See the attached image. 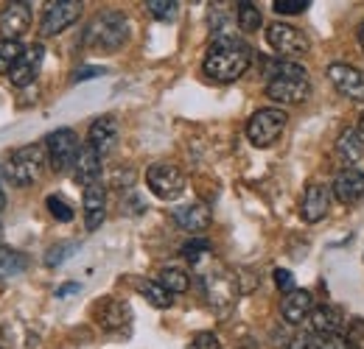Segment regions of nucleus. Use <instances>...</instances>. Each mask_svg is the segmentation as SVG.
Listing matches in <instances>:
<instances>
[{"label": "nucleus", "mask_w": 364, "mask_h": 349, "mask_svg": "<svg viewBox=\"0 0 364 349\" xmlns=\"http://www.w3.org/2000/svg\"><path fill=\"white\" fill-rule=\"evenodd\" d=\"M118 134H121L118 121H115L112 115H101V118L92 121L90 131H87V145L95 148L101 157H107V154L118 145Z\"/></svg>", "instance_id": "nucleus-15"}, {"label": "nucleus", "mask_w": 364, "mask_h": 349, "mask_svg": "<svg viewBox=\"0 0 364 349\" xmlns=\"http://www.w3.org/2000/svg\"><path fill=\"white\" fill-rule=\"evenodd\" d=\"M235 17H238V28H241V31H247V34L258 31V28H261V23H264V20H261V9H258L255 3H250V0L238 3Z\"/></svg>", "instance_id": "nucleus-26"}, {"label": "nucleus", "mask_w": 364, "mask_h": 349, "mask_svg": "<svg viewBox=\"0 0 364 349\" xmlns=\"http://www.w3.org/2000/svg\"><path fill=\"white\" fill-rule=\"evenodd\" d=\"M129 40V20L121 11H104L85 31V45L98 53H115Z\"/></svg>", "instance_id": "nucleus-3"}, {"label": "nucleus", "mask_w": 364, "mask_h": 349, "mask_svg": "<svg viewBox=\"0 0 364 349\" xmlns=\"http://www.w3.org/2000/svg\"><path fill=\"white\" fill-rule=\"evenodd\" d=\"M328 79L339 95H345L350 101H364V73L359 67L345 65V62H333L328 67Z\"/></svg>", "instance_id": "nucleus-11"}, {"label": "nucleus", "mask_w": 364, "mask_h": 349, "mask_svg": "<svg viewBox=\"0 0 364 349\" xmlns=\"http://www.w3.org/2000/svg\"><path fill=\"white\" fill-rule=\"evenodd\" d=\"M267 95L274 104L283 106H294L303 104L311 95V82L303 65L289 62V59H277V62H267Z\"/></svg>", "instance_id": "nucleus-2"}, {"label": "nucleus", "mask_w": 364, "mask_h": 349, "mask_svg": "<svg viewBox=\"0 0 364 349\" xmlns=\"http://www.w3.org/2000/svg\"><path fill=\"white\" fill-rule=\"evenodd\" d=\"M272 9L277 14H303L309 9V0H274Z\"/></svg>", "instance_id": "nucleus-35"}, {"label": "nucleus", "mask_w": 364, "mask_h": 349, "mask_svg": "<svg viewBox=\"0 0 364 349\" xmlns=\"http://www.w3.org/2000/svg\"><path fill=\"white\" fill-rule=\"evenodd\" d=\"M73 252H76V243H56V246H50V249H48L46 265L48 268H56V265H62V262L68 260Z\"/></svg>", "instance_id": "nucleus-31"}, {"label": "nucleus", "mask_w": 364, "mask_h": 349, "mask_svg": "<svg viewBox=\"0 0 364 349\" xmlns=\"http://www.w3.org/2000/svg\"><path fill=\"white\" fill-rule=\"evenodd\" d=\"M309 321H311V330H314L317 336L339 333V327H342V318H339V313H336L333 307H328V305L314 307V310H311V316H309Z\"/></svg>", "instance_id": "nucleus-23"}, {"label": "nucleus", "mask_w": 364, "mask_h": 349, "mask_svg": "<svg viewBox=\"0 0 364 349\" xmlns=\"http://www.w3.org/2000/svg\"><path fill=\"white\" fill-rule=\"evenodd\" d=\"M92 316H95V321H98V327L101 330H109V333H115V330H124L127 324H129V318H132V310L127 302H121V299H101L95 310H92Z\"/></svg>", "instance_id": "nucleus-14"}, {"label": "nucleus", "mask_w": 364, "mask_h": 349, "mask_svg": "<svg viewBox=\"0 0 364 349\" xmlns=\"http://www.w3.org/2000/svg\"><path fill=\"white\" fill-rule=\"evenodd\" d=\"M0 240H3V229H0ZM0 249H3V246H0Z\"/></svg>", "instance_id": "nucleus-43"}, {"label": "nucleus", "mask_w": 364, "mask_h": 349, "mask_svg": "<svg viewBox=\"0 0 364 349\" xmlns=\"http://www.w3.org/2000/svg\"><path fill=\"white\" fill-rule=\"evenodd\" d=\"M160 285L168 294H185L188 285H191V277H188V271H182L177 265H168V268L160 271Z\"/></svg>", "instance_id": "nucleus-25"}, {"label": "nucleus", "mask_w": 364, "mask_h": 349, "mask_svg": "<svg viewBox=\"0 0 364 349\" xmlns=\"http://www.w3.org/2000/svg\"><path fill=\"white\" fill-rule=\"evenodd\" d=\"M286 123H289V115H286L283 109H277V106H264V109H258V112L250 118V123H247V137H250V143H252L255 148H269L274 140L283 134Z\"/></svg>", "instance_id": "nucleus-6"}, {"label": "nucleus", "mask_w": 364, "mask_h": 349, "mask_svg": "<svg viewBox=\"0 0 364 349\" xmlns=\"http://www.w3.org/2000/svg\"><path fill=\"white\" fill-rule=\"evenodd\" d=\"M336 151L339 157L348 162V168H356L364 160V137L359 129H345L336 140Z\"/></svg>", "instance_id": "nucleus-22"}, {"label": "nucleus", "mask_w": 364, "mask_h": 349, "mask_svg": "<svg viewBox=\"0 0 364 349\" xmlns=\"http://www.w3.org/2000/svg\"><path fill=\"white\" fill-rule=\"evenodd\" d=\"M188 349H222V341H219L216 333H196V336L191 338Z\"/></svg>", "instance_id": "nucleus-34"}, {"label": "nucleus", "mask_w": 364, "mask_h": 349, "mask_svg": "<svg viewBox=\"0 0 364 349\" xmlns=\"http://www.w3.org/2000/svg\"><path fill=\"white\" fill-rule=\"evenodd\" d=\"M46 207H48V213H50L56 221H62V223L73 221V207H70V204H68L62 196H48Z\"/></svg>", "instance_id": "nucleus-30"}, {"label": "nucleus", "mask_w": 364, "mask_h": 349, "mask_svg": "<svg viewBox=\"0 0 364 349\" xmlns=\"http://www.w3.org/2000/svg\"><path fill=\"white\" fill-rule=\"evenodd\" d=\"M6 210V193H3V187H0V213Z\"/></svg>", "instance_id": "nucleus-40"}, {"label": "nucleus", "mask_w": 364, "mask_h": 349, "mask_svg": "<svg viewBox=\"0 0 364 349\" xmlns=\"http://www.w3.org/2000/svg\"><path fill=\"white\" fill-rule=\"evenodd\" d=\"M104 218H107V190L101 182H95L90 187H85V223L90 232H95Z\"/></svg>", "instance_id": "nucleus-19"}, {"label": "nucleus", "mask_w": 364, "mask_h": 349, "mask_svg": "<svg viewBox=\"0 0 364 349\" xmlns=\"http://www.w3.org/2000/svg\"><path fill=\"white\" fill-rule=\"evenodd\" d=\"M333 196L342 201V204H356L364 199V171L359 168H345L339 171L333 184H331Z\"/></svg>", "instance_id": "nucleus-16"}, {"label": "nucleus", "mask_w": 364, "mask_h": 349, "mask_svg": "<svg viewBox=\"0 0 364 349\" xmlns=\"http://www.w3.org/2000/svg\"><path fill=\"white\" fill-rule=\"evenodd\" d=\"M76 291H79V285L76 282H68V285L56 288V297H68V294H76Z\"/></svg>", "instance_id": "nucleus-39"}, {"label": "nucleus", "mask_w": 364, "mask_h": 349, "mask_svg": "<svg viewBox=\"0 0 364 349\" xmlns=\"http://www.w3.org/2000/svg\"><path fill=\"white\" fill-rule=\"evenodd\" d=\"M43 59H46V48L43 45H31L26 48V56L17 62V67L9 73V82L14 87H28L37 82L40 70H43Z\"/></svg>", "instance_id": "nucleus-13"}, {"label": "nucleus", "mask_w": 364, "mask_h": 349, "mask_svg": "<svg viewBox=\"0 0 364 349\" xmlns=\"http://www.w3.org/2000/svg\"><path fill=\"white\" fill-rule=\"evenodd\" d=\"M82 17V3L79 0H50L43 11V37L62 34Z\"/></svg>", "instance_id": "nucleus-10"}, {"label": "nucleus", "mask_w": 364, "mask_h": 349, "mask_svg": "<svg viewBox=\"0 0 364 349\" xmlns=\"http://www.w3.org/2000/svg\"><path fill=\"white\" fill-rule=\"evenodd\" d=\"M353 349H359V347H356V344H353Z\"/></svg>", "instance_id": "nucleus-44"}, {"label": "nucleus", "mask_w": 364, "mask_h": 349, "mask_svg": "<svg viewBox=\"0 0 364 349\" xmlns=\"http://www.w3.org/2000/svg\"><path fill=\"white\" fill-rule=\"evenodd\" d=\"M182 255H185V260L188 262H199L205 255H210V243H208V240H202V238L188 240V243L182 246Z\"/></svg>", "instance_id": "nucleus-32"}, {"label": "nucleus", "mask_w": 364, "mask_h": 349, "mask_svg": "<svg viewBox=\"0 0 364 349\" xmlns=\"http://www.w3.org/2000/svg\"><path fill=\"white\" fill-rule=\"evenodd\" d=\"M101 154L90 148V145H82V151H79V157H76V162H73V179L79 182V184H85V187H90L98 182V176H101Z\"/></svg>", "instance_id": "nucleus-21"}, {"label": "nucleus", "mask_w": 364, "mask_h": 349, "mask_svg": "<svg viewBox=\"0 0 364 349\" xmlns=\"http://www.w3.org/2000/svg\"><path fill=\"white\" fill-rule=\"evenodd\" d=\"M359 45H362V50H364V23H362V28H359Z\"/></svg>", "instance_id": "nucleus-41"}, {"label": "nucleus", "mask_w": 364, "mask_h": 349, "mask_svg": "<svg viewBox=\"0 0 364 349\" xmlns=\"http://www.w3.org/2000/svg\"><path fill=\"white\" fill-rule=\"evenodd\" d=\"M311 310H314V297L309 291H303V288H294L291 294H286L283 297V305H280V313H283V318L289 324L306 321L311 316Z\"/></svg>", "instance_id": "nucleus-20"}, {"label": "nucleus", "mask_w": 364, "mask_h": 349, "mask_svg": "<svg viewBox=\"0 0 364 349\" xmlns=\"http://www.w3.org/2000/svg\"><path fill=\"white\" fill-rule=\"evenodd\" d=\"M146 184L163 201H174V199H180L182 193H185V176L171 162H154L146 171Z\"/></svg>", "instance_id": "nucleus-8"}, {"label": "nucleus", "mask_w": 364, "mask_h": 349, "mask_svg": "<svg viewBox=\"0 0 364 349\" xmlns=\"http://www.w3.org/2000/svg\"><path fill=\"white\" fill-rule=\"evenodd\" d=\"M28 28H31V6L28 3H9L0 11V40L20 43V37Z\"/></svg>", "instance_id": "nucleus-12"}, {"label": "nucleus", "mask_w": 364, "mask_h": 349, "mask_svg": "<svg viewBox=\"0 0 364 349\" xmlns=\"http://www.w3.org/2000/svg\"><path fill=\"white\" fill-rule=\"evenodd\" d=\"M286 349H317V338L314 336H297V338H291V344Z\"/></svg>", "instance_id": "nucleus-37"}, {"label": "nucleus", "mask_w": 364, "mask_h": 349, "mask_svg": "<svg viewBox=\"0 0 364 349\" xmlns=\"http://www.w3.org/2000/svg\"><path fill=\"white\" fill-rule=\"evenodd\" d=\"M26 56V48L23 43H14V40H0V73H11L17 67V62Z\"/></svg>", "instance_id": "nucleus-27"}, {"label": "nucleus", "mask_w": 364, "mask_h": 349, "mask_svg": "<svg viewBox=\"0 0 364 349\" xmlns=\"http://www.w3.org/2000/svg\"><path fill=\"white\" fill-rule=\"evenodd\" d=\"M140 294L146 297V302H149V305L160 307V310L171 307V302H174V297H171L160 282H140Z\"/></svg>", "instance_id": "nucleus-28"}, {"label": "nucleus", "mask_w": 364, "mask_h": 349, "mask_svg": "<svg viewBox=\"0 0 364 349\" xmlns=\"http://www.w3.org/2000/svg\"><path fill=\"white\" fill-rule=\"evenodd\" d=\"M174 221H177V226L185 229V232H191V235H199V232H205L208 226H210V207H205V204H199V201H193V204H185V207H177L174 210Z\"/></svg>", "instance_id": "nucleus-18"}, {"label": "nucleus", "mask_w": 364, "mask_h": 349, "mask_svg": "<svg viewBox=\"0 0 364 349\" xmlns=\"http://www.w3.org/2000/svg\"><path fill=\"white\" fill-rule=\"evenodd\" d=\"M202 291H205V299L213 310L228 313L230 307L235 305V299H238L235 274L225 265H219V262L210 265L208 271H202Z\"/></svg>", "instance_id": "nucleus-5"}, {"label": "nucleus", "mask_w": 364, "mask_h": 349, "mask_svg": "<svg viewBox=\"0 0 364 349\" xmlns=\"http://www.w3.org/2000/svg\"><path fill=\"white\" fill-rule=\"evenodd\" d=\"M46 151H48V165L62 174V171H73V162L82 151L79 137L73 129H56L46 137Z\"/></svg>", "instance_id": "nucleus-7"}, {"label": "nucleus", "mask_w": 364, "mask_h": 349, "mask_svg": "<svg viewBox=\"0 0 364 349\" xmlns=\"http://www.w3.org/2000/svg\"><path fill=\"white\" fill-rule=\"evenodd\" d=\"M274 285H277L283 294H291V291H294V277H291V271L274 268Z\"/></svg>", "instance_id": "nucleus-36"}, {"label": "nucleus", "mask_w": 364, "mask_h": 349, "mask_svg": "<svg viewBox=\"0 0 364 349\" xmlns=\"http://www.w3.org/2000/svg\"><path fill=\"white\" fill-rule=\"evenodd\" d=\"M317 349H353V344L342 333H328V336H317Z\"/></svg>", "instance_id": "nucleus-33"}, {"label": "nucleus", "mask_w": 364, "mask_h": 349, "mask_svg": "<svg viewBox=\"0 0 364 349\" xmlns=\"http://www.w3.org/2000/svg\"><path fill=\"white\" fill-rule=\"evenodd\" d=\"M28 265V257L17 249H0V279H11L17 274H23Z\"/></svg>", "instance_id": "nucleus-24"}, {"label": "nucleus", "mask_w": 364, "mask_h": 349, "mask_svg": "<svg viewBox=\"0 0 364 349\" xmlns=\"http://www.w3.org/2000/svg\"><path fill=\"white\" fill-rule=\"evenodd\" d=\"M177 0H149L146 3V9H149V14L151 17H157V20H174L177 17Z\"/></svg>", "instance_id": "nucleus-29"}, {"label": "nucleus", "mask_w": 364, "mask_h": 349, "mask_svg": "<svg viewBox=\"0 0 364 349\" xmlns=\"http://www.w3.org/2000/svg\"><path fill=\"white\" fill-rule=\"evenodd\" d=\"M331 187L328 184H309L306 196H303V207H300V216L306 223H317L328 216V207H331Z\"/></svg>", "instance_id": "nucleus-17"}, {"label": "nucleus", "mask_w": 364, "mask_h": 349, "mask_svg": "<svg viewBox=\"0 0 364 349\" xmlns=\"http://www.w3.org/2000/svg\"><path fill=\"white\" fill-rule=\"evenodd\" d=\"M250 62H252V48L244 40L230 34V37H216L213 40V45L205 53L202 70L208 73V79L230 84V82L241 79L250 70Z\"/></svg>", "instance_id": "nucleus-1"}, {"label": "nucleus", "mask_w": 364, "mask_h": 349, "mask_svg": "<svg viewBox=\"0 0 364 349\" xmlns=\"http://www.w3.org/2000/svg\"><path fill=\"white\" fill-rule=\"evenodd\" d=\"M359 134L364 137V112H362V118H359Z\"/></svg>", "instance_id": "nucleus-42"}, {"label": "nucleus", "mask_w": 364, "mask_h": 349, "mask_svg": "<svg viewBox=\"0 0 364 349\" xmlns=\"http://www.w3.org/2000/svg\"><path fill=\"white\" fill-rule=\"evenodd\" d=\"M267 43L280 59H291V56H303L309 53V37L289 23H272L267 28Z\"/></svg>", "instance_id": "nucleus-9"}, {"label": "nucleus", "mask_w": 364, "mask_h": 349, "mask_svg": "<svg viewBox=\"0 0 364 349\" xmlns=\"http://www.w3.org/2000/svg\"><path fill=\"white\" fill-rule=\"evenodd\" d=\"M104 70L101 67H82L76 76H73V82H85V79H98Z\"/></svg>", "instance_id": "nucleus-38"}, {"label": "nucleus", "mask_w": 364, "mask_h": 349, "mask_svg": "<svg viewBox=\"0 0 364 349\" xmlns=\"http://www.w3.org/2000/svg\"><path fill=\"white\" fill-rule=\"evenodd\" d=\"M48 162V151L46 145L34 143V145H23V148H14L3 165V171L9 176V182H14L17 187H28L34 184L43 171H46Z\"/></svg>", "instance_id": "nucleus-4"}]
</instances>
